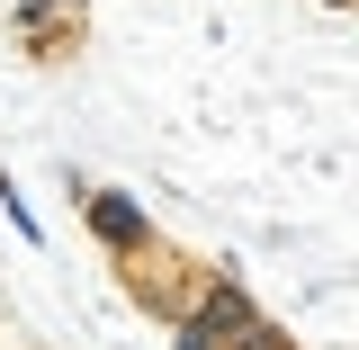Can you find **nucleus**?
<instances>
[{"instance_id": "1", "label": "nucleus", "mask_w": 359, "mask_h": 350, "mask_svg": "<svg viewBox=\"0 0 359 350\" xmlns=\"http://www.w3.org/2000/svg\"><path fill=\"white\" fill-rule=\"evenodd\" d=\"M81 224L99 234V252H108V261H144V252L162 243L135 189H90V180H81Z\"/></svg>"}, {"instance_id": "2", "label": "nucleus", "mask_w": 359, "mask_h": 350, "mask_svg": "<svg viewBox=\"0 0 359 350\" xmlns=\"http://www.w3.org/2000/svg\"><path fill=\"white\" fill-rule=\"evenodd\" d=\"M9 27H18L27 54H63L81 36V0H9Z\"/></svg>"}, {"instance_id": "3", "label": "nucleus", "mask_w": 359, "mask_h": 350, "mask_svg": "<svg viewBox=\"0 0 359 350\" xmlns=\"http://www.w3.org/2000/svg\"><path fill=\"white\" fill-rule=\"evenodd\" d=\"M0 216H9V234H18V243H36V207L18 198V180H9V171H0Z\"/></svg>"}]
</instances>
